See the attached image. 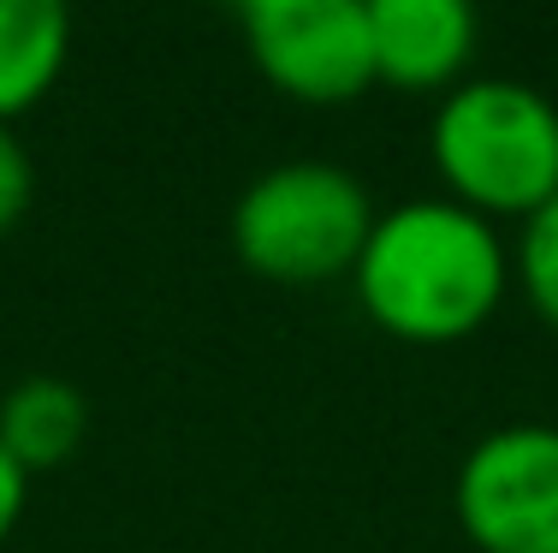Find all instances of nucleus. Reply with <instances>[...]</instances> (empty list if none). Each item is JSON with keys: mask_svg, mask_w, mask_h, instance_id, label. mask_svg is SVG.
Returning <instances> with one entry per match:
<instances>
[{"mask_svg": "<svg viewBox=\"0 0 558 553\" xmlns=\"http://www.w3.org/2000/svg\"><path fill=\"white\" fill-rule=\"evenodd\" d=\"M351 286L380 334L404 346H458L499 315L511 292V250L475 208L410 196L375 215Z\"/></svg>", "mask_w": 558, "mask_h": 553, "instance_id": "obj_1", "label": "nucleus"}, {"mask_svg": "<svg viewBox=\"0 0 558 553\" xmlns=\"http://www.w3.org/2000/svg\"><path fill=\"white\" fill-rule=\"evenodd\" d=\"M428 155L451 203L529 220L558 196V108L517 77H463L434 108Z\"/></svg>", "mask_w": 558, "mask_h": 553, "instance_id": "obj_2", "label": "nucleus"}, {"mask_svg": "<svg viewBox=\"0 0 558 553\" xmlns=\"http://www.w3.org/2000/svg\"><path fill=\"white\" fill-rule=\"evenodd\" d=\"M226 232H232L238 262L274 286L351 280L375 232V203L351 167L298 155L244 184Z\"/></svg>", "mask_w": 558, "mask_h": 553, "instance_id": "obj_3", "label": "nucleus"}, {"mask_svg": "<svg viewBox=\"0 0 558 553\" xmlns=\"http://www.w3.org/2000/svg\"><path fill=\"white\" fill-rule=\"evenodd\" d=\"M451 512L482 553H558V423H505L463 453Z\"/></svg>", "mask_w": 558, "mask_h": 553, "instance_id": "obj_4", "label": "nucleus"}, {"mask_svg": "<svg viewBox=\"0 0 558 553\" xmlns=\"http://www.w3.org/2000/svg\"><path fill=\"white\" fill-rule=\"evenodd\" d=\"M238 12H244L250 60L279 96L333 108L375 84L363 0H250Z\"/></svg>", "mask_w": 558, "mask_h": 553, "instance_id": "obj_5", "label": "nucleus"}, {"mask_svg": "<svg viewBox=\"0 0 558 553\" xmlns=\"http://www.w3.org/2000/svg\"><path fill=\"white\" fill-rule=\"evenodd\" d=\"M368 43H375V84L434 96L458 89L475 60V0H363Z\"/></svg>", "mask_w": 558, "mask_h": 553, "instance_id": "obj_6", "label": "nucleus"}, {"mask_svg": "<svg viewBox=\"0 0 558 553\" xmlns=\"http://www.w3.org/2000/svg\"><path fill=\"white\" fill-rule=\"evenodd\" d=\"M72 55V0H0V125L31 113Z\"/></svg>", "mask_w": 558, "mask_h": 553, "instance_id": "obj_7", "label": "nucleus"}, {"mask_svg": "<svg viewBox=\"0 0 558 553\" xmlns=\"http://www.w3.org/2000/svg\"><path fill=\"white\" fill-rule=\"evenodd\" d=\"M89 434V399L60 375H24L0 399V446L24 470H54L84 446Z\"/></svg>", "mask_w": 558, "mask_h": 553, "instance_id": "obj_8", "label": "nucleus"}, {"mask_svg": "<svg viewBox=\"0 0 558 553\" xmlns=\"http://www.w3.org/2000/svg\"><path fill=\"white\" fill-rule=\"evenodd\" d=\"M511 280L523 286L529 310H535L547 327H558V196L541 203L529 220H517Z\"/></svg>", "mask_w": 558, "mask_h": 553, "instance_id": "obj_9", "label": "nucleus"}, {"mask_svg": "<svg viewBox=\"0 0 558 553\" xmlns=\"http://www.w3.org/2000/svg\"><path fill=\"white\" fill-rule=\"evenodd\" d=\"M36 203V161L12 125H0V239L31 215Z\"/></svg>", "mask_w": 558, "mask_h": 553, "instance_id": "obj_10", "label": "nucleus"}, {"mask_svg": "<svg viewBox=\"0 0 558 553\" xmlns=\"http://www.w3.org/2000/svg\"><path fill=\"white\" fill-rule=\"evenodd\" d=\"M24 500H31V470H24L19 458H12L7 446H0V548H7V536L19 530Z\"/></svg>", "mask_w": 558, "mask_h": 553, "instance_id": "obj_11", "label": "nucleus"}, {"mask_svg": "<svg viewBox=\"0 0 558 553\" xmlns=\"http://www.w3.org/2000/svg\"><path fill=\"white\" fill-rule=\"evenodd\" d=\"M238 7H244V0H238Z\"/></svg>", "mask_w": 558, "mask_h": 553, "instance_id": "obj_12", "label": "nucleus"}]
</instances>
